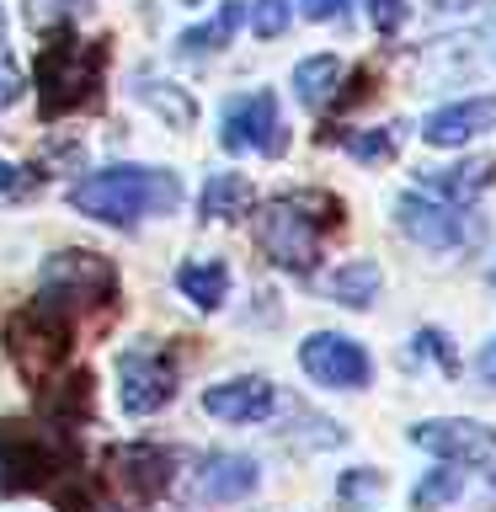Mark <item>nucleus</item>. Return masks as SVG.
Returning <instances> with one entry per match:
<instances>
[{"mask_svg":"<svg viewBox=\"0 0 496 512\" xmlns=\"http://www.w3.org/2000/svg\"><path fill=\"white\" fill-rule=\"evenodd\" d=\"M70 203L86 219L112 224V230H134L139 219L176 214L182 208V182L166 166H102L70 187Z\"/></svg>","mask_w":496,"mask_h":512,"instance_id":"f257e3e1","label":"nucleus"},{"mask_svg":"<svg viewBox=\"0 0 496 512\" xmlns=\"http://www.w3.org/2000/svg\"><path fill=\"white\" fill-rule=\"evenodd\" d=\"M102 70H107V43L102 38H75L70 27H59L54 38L38 48V64H32L43 123L91 107L96 96H102Z\"/></svg>","mask_w":496,"mask_h":512,"instance_id":"f03ea898","label":"nucleus"},{"mask_svg":"<svg viewBox=\"0 0 496 512\" xmlns=\"http://www.w3.org/2000/svg\"><path fill=\"white\" fill-rule=\"evenodd\" d=\"M336 224H342V208L326 192H288V198H272L256 214V240L283 272L304 278L320 262V235L336 230Z\"/></svg>","mask_w":496,"mask_h":512,"instance_id":"7ed1b4c3","label":"nucleus"},{"mask_svg":"<svg viewBox=\"0 0 496 512\" xmlns=\"http://www.w3.org/2000/svg\"><path fill=\"white\" fill-rule=\"evenodd\" d=\"M80 470L75 432L54 422H0V486L6 491H54Z\"/></svg>","mask_w":496,"mask_h":512,"instance_id":"20e7f679","label":"nucleus"},{"mask_svg":"<svg viewBox=\"0 0 496 512\" xmlns=\"http://www.w3.org/2000/svg\"><path fill=\"white\" fill-rule=\"evenodd\" d=\"M70 342H75V315L48 294H32L22 310L6 320V352H11L16 374L27 384L54 379L59 363L70 358Z\"/></svg>","mask_w":496,"mask_h":512,"instance_id":"39448f33","label":"nucleus"},{"mask_svg":"<svg viewBox=\"0 0 496 512\" xmlns=\"http://www.w3.org/2000/svg\"><path fill=\"white\" fill-rule=\"evenodd\" d=\"M38 294L59 299L70 315H80V310H112V299H118V272H112L107 256L64 251V256H48Z\"/></svg>","mask_w":496,"mask_h":512,"instance_id":"423d86ee","label":"nucleus"},{"mask_svg":"<svg viewBox=\"0 0 496 512\" xmlns=\"http://www.w3.org/2000/svg\"><path fill=\"white\" fill-rule=\"evenodd\" d=\"M118 400L128 416H155L176 400V352L166 342H139L118 352Z\"/></svg>","mask_w":496,"mask_h":512,"instance_id":"0eeeda50","label":"nucleus"},{"mask_svg":"<svg viewBox=\"0 0 496 512\" xmlns=\"http://www.w3.org/2000/svg\"><path fill=\"white\" fill-rule=\"evenodd\" d=\"M219 144L230 155H272L278 160L288 150V128H283V107L272 91H240L224 102V128H219Z\"/></svg>","mask_w":496,"mask_h":512,"instance_id":"6e6552de","label":"nucleus"},{"mask_svg":"<svg viewBox=\"0 0 496 512\" xmlns=\"http://www.w3.org/2000/svg\"><path fill=\"white\" fill-rule=\"evenodd\" d=\"M411 443L427 448L443 464H464V470L496 475V427L470 422V416H438V422H416Z\"/></svg>","mask_w":496,"mask_h":512,"instance_id":"1a4fd4ad","label":"nucleus"},{"mask_svg":"<svg viewBox=\"0 0 496 512\" xmlns=\"http://www.w3.org/2000/svg\"><path fill=\"white\" fill-rule=\"evenodd\" d=\"M395 224H400V235L416 240V246H427V251H454L470 240V214L454 203H443L438 192H427V187L400 192Z\"/></svg>","mask_w":496,"mask_h":512,"instance_id":"9d476101","label":"nucleus"},{"mask_svg":"<svg viewBox=\"0 0 496 512\" xmlns=\"http://www.w3.org/2000/svg\"><path fill=\"white\" fill-rule=\"evenodd\" d=\"M299 368L310 374L315 384H326V390H363L368 379H374V363H368V352L352 342L342 331H315L299 342Z\"/></svg>","mask_w":496,"mask_h":512,"instance_id":"9b49d317","label":"nucleus"},{"mask_svg":"<svg viewBox=\"0 0 496 512\" xmlns=\"http://www.w3.org/2000/svg\"><path fill=\"white\" fill-rule=\"evenodd\" d=\"M107 470L134 502H155L176 480V454L160 443H118V448H107Z\"/></svg>","mask_w":496,"mask_h":512,"instance_id":"f8f14e48","label":"nucleus"},{"mask_svg":"<svg viewBox=\"0 0 496 512\" xmlns=\"http://www.w3.org/2000/svg\"><path fill=\"white\" fill-rule=\"evenodd\" d=\"M272 406H278V390L262 374H240V379H224V384H208L203 390V411L219 416V422H235V427L267 422Z\"/></svg>","mask_w":496,"mask_h":512,"instance_id":"ddd939ff","label":"nucleus"},{"mask_svg":"<svg viewBox=\"0 0 496 512\" xmlns=\"http://www.w3.org/2000/svg\"><path fill=\"white\" fill-rule=\"evenodd\" d=\"M491 128H496V96H464V102H448L432 112L422 123V139L438 144V150H459V144L491 134Z\"/></svg>","mask_w":496,"mask_h":512,"instance_id":"4468645a","label":"nucleus"},{"mask_svg":"<svg viewBox=\"0 0 496 512\" xmlns=\"http://www.w3.org/2000/svg\"><path fill=\"white\" fill-rule=\"evenodd\" d=\"M262 486V470H256L251 454H208L198 470V491L203 502H240Z\"/></svg>","mask_w":496,"mask_h":512,"instance_id":"2eb2a0df","label":"nucleus"},{"mask_svg":"<svg viewBox=\"0 0 496 512\" xmlns=\"http://www.w3.org/2000/svg\"><path fill=\"white\" fill-rule=\"evenodd\" d=\"M491 182H496V160L491 155H475V160H459V166H448V171H432L422 187L438 192V198L454 203V208H470Z\"/></svg>","mask_w":496,"mask_h":512,"instance_id":"dca6fc26","label":"nucleus"},{"mask_svg":"<svg viewBox=\"0 0 496 512\" xmlns=\"http://www.w3.org/2000/svg\"><path fill=\"white\" fill-rule=\"evenodd\" d=\"M240 22H246V0H224L214 22L187 27L182 38H176V54H182V59H208V54H219V48L235 38V27H240Z\"/></svg>","mask_w":496,"mask_h":512,"instance_id":"f3484780","label":"nucleus"},{"mask_svg":"<svg viewBox=\"0 0 496 512\" xmlns=\"http://www.w3.org/2000/svg\"><path fill=\"white\" fill-rule=\"evenodd\" d=\"M379 262H368V256H358V262H347V267H336L331 278H326V294L336 304H347V310H368V304L379 299Z\"/></svg>","mask_w":496,"mask_h":512,"instance_id":"a211bd4d","label":"nucleus"},{"mask_svg":"<svg viewBox=\"0 0 496 512\" xmlns=\"http://www.w3.org/2000/svg\"><path fill=\"white\" fill-rule=\"evenodd\" d=\"M251 182L246 176H235V171H219V176H208L203 182V198H198V214L203 219H240L251 208Z\"/></svg>","mask_w":496,"mask_h":512,"instance_id":"6ab92c4d","label":"nucleus"},{"mask_svg":"<svg viewBox=\"0 0 496 512\" xmlns=\"http://www.w3.org/2000/svg\"><path fill=\"white\" fill-rule=\"evenodd\" d=\"M176 288L198 304V310H219L230 294V267L224 262H182L176 267Z\"/></svg>","mask_w":496,"mask_h":512,"instance_id":"aec40b11","label":"nucleus"},{"mask_svg":"<svg viewBox=\"0 0 496 512\" xmlns=\"http://www.w3.org/2000/svg\"><path fill=\"white\" fill-rule=\"evenodd\" d=\"M336 80H342V59L336 54H315L294 64V96L304 107H326L336 96Z\"/></svg>","mask_w":496,"mask_h":512,"instance_id":"412c9836","label":"nucleus"},{"mask_svg":"<svg viewBox=\"0 0 496 512\" xmlns=\"http://www.w3.org/2000/svg\"><path fill=\"white\" fill-rule=\"evenodd\" d=\"M139 102L155 107L171 128H192V118H198V102L187 91H176L171 80H139Z\"/></svg>","mask_w":496,"mask_h":512,"instance_id":"4be33fe9","label":"nucleus"},{"mask_svg":"<svg viewBox=\"0 0 496 512\" xmlns=\"http://www.w3.org/2000/svg\"><path fill=\"white\" fill-rule=\"evenodd\" d=\"M459 491H464V470H459V464H443V470H432L422 486L411 491V507L416 512H438V507L454 502Z\"/></svg>","mask_w":496,"mask_h":512,"instance_id":"5701e85b","label":"nucleus"},{"mask_svg":"<svg viewBox=\"0 0 496 512\" xmlns=\"http://www.w3.org/2000/svg\"><path fill=\"white\" fill-rule=\"evenodd\" d=\"M347 155L363 160V166H384L395 155V128H363V134H347Z\"/></svg>","mask_w":496,"mask_h":512,"instance_id":"b1692460","label":"nucleus"},{"mask_svg":"<svg viewBox=\"0 0 496 512\" xmlns=\"http://www.w3.org/2000/svg\"><path fill=\"white\" fill-rule=\"evenodd\" d=\"M288 22H294V6H288V0H251V32L262 43L283 38Z\"/></svg>","mask_w":496,"mask_h":512,"instance_id":"393cba45","label":"nucleus"},{"mask_svg":"<svg viewBox=\"0 0 496 512\" xmlns=\"http://www.w3.org/2000/svg\"><path fill=\"white\" fill-rule=\"evenodd\" d=\"M27 80L22 70H16V59H11V38H6V11H0V112H6L16 102V91H22Z\"/></svg>","mask_w":496,"mask_h":512,"instance_id":"a878e982","label":"nucleus"},{"mask_svg":"<svg viewBox=\"0 0 496 512\" xmlns=\"http://www.w3.org/2000/svg\"><path fill=\"white\" fill-rule=\"evenodd\" d=\"M411 6L406 0H368V22H374V32H384V38H395L400 27H406Z\"/></svg>","mask_w":496,"mask_h":512,"instance_id":"bb28decb","label":"nucleus"},{"mask_svg":"<svg viewBox=\"0 0 496 512\" xmlns=\"http://www.w3.org/2000/svg\"><path fill=\"white\" fill-rule=\"evenodd\" d=\"M384 491V475L379 470H358L342 480V502H358V496H379Z\"/></svg>","mask_w":496,"mask_h":512,"instance_id":"cd10ccee","label":"nucleus"},{"mask_svg":"<svg viewBox=\"0 0 496 512\" xmlns=\"http://www.w3.org/2000/svg\"><path fill=\"white\" fill-rule=\"evenodd\" d=\"M27 166H6L0 160V198H27L32 187H38V176H22Z\"/></svg>","mask_w":496,"mask_h":512,"instance_id":"c85d7f7f","label":"nucleus"},{"mask_svg":"<svg viewBox=\"0 0 496 512\" xmlns=\"http://www.w3.org/2000/svg\"><path fill=\"white\" fill-rule=\"evenodd\" d=\"M352 0H299V11L310 16V22H342Z\"/></svg>","mask_w":496,"mask_h":512,"instance_id":"c756f323","label":"nucleus"},{"mask_svg":"<svg viewBox=\"0 0 496 512\" xmlns=\"http://www.w3.org/2000/svg\"><path fill=\"white\" fill-rule=\"evenodd\" d=\"M475 374H480V379H486L491 390H496V336H491L486 347H480V358H475Z\"/></svg>","mask_w":496,"mask_h":512,"instance_id":"7c9ffc66","label":"nucleus"},{"mask_svg":"<svg viewBox=\"0 0 496 512\" xmlns=\"http://www.w3.org/2000/svg\"><path fill=\"white\" fill-rule=\"evenodd\" d=\"M491 288H496V267H491Z\"/></svg>","mask_w":496,"mask_h":512,"instance_id":"2f4dec72","label":"nucleus"},{"mask_svg":"<svg viewBox=\"0 0 496 512\" xmlns=\"http://www.w3.org/2000/svg\"><path fill=\"white\" fill-rule=\"evenodd\" d=\"M182 6H198V0H182Z\"/></svg>","mask_w":496,"mask_h":512,"instance_id":"473e14b6","label":"nucleus"}]
</instances>
